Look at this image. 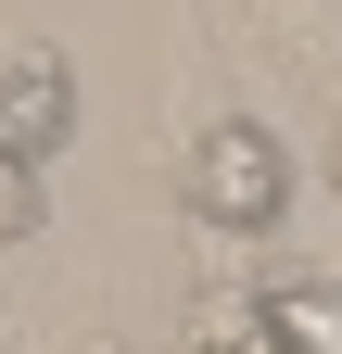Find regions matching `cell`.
Instances as JSON below:
<instances>
[{"label": "cell", "instance_id": "cell-4", "mask_svg": "<svg viewBox=\"0 0 342 354\" xmlns=\"http://www.w3.org/2000/svg\"><path fill=\"white\" fill-rule=\"evenodd\" d=\"M253 317L279 354H342V279H279V291H253Z\"/></svg>", "mask_w": 342, "mask_h": 354}, {"label": "cell", "instance_id": "cell-1", "mask_svg": "<svg viewBox=\"0 0 342 354\" xmlns=\"http://www.w3.org/2000/svg\"><path fill=\"white\" fill-rule=\"evenodd\" d=\"M178 203L216 241H267L279 215H291V152L267 140V114H216V127H203L190 165H178Z\"/></svg>", "mask_w": 342, "mask_h": 354}, {"label": "cell", "instance_id": "cell-2", "mask_svg": "<svg viewBox=\"0 0 342 354\" xmlns=\"http://www.w3.org/2000/svg\"><path fill=\"white\" fill-rule=\"evenodd\" d=\"M64 127H76V76H64V51H13V64H0V152L51 165Z\"/></svg>", "mask_w": 342, "mask_h": 354}, {"label": "cell", "instance_id": "cell-7", "mask_svg": "<svg viewBox=\"0 0 342 354\" xmlns=\"http://www.w3.org/2000/svg\"><path fill=\"white\" fill-rule=\"evenodd\" d=\"M330 190H342V114H330Z\"/></svg>", "mask_w": 342, "mask_h": 354}, {"label": "cell", "instance_id": "cell-6", "mask_svg": "<svg viewBox=\"0 0 342 354\" xmlns=\"http://www.w3.org/2000/svg\"><path fill=\"white\" fill-rule=\"evenodd\" d=\"M190 354H279V342H267V317H253V304H203Z\"/></svg>", "mask_w": 342, "mask_h": 354}, {"label": "cell", "instance_id": "cell-3", "mask_svg": "<svg viewBox=\"0 0 342 354\" xmlns=\"http://www.w3.org/2000/svg\"><path fill=\"white\" fill-rule=\"evenodd\" d=\"M241 13H253V38H267L305 88L342 102V0H241Z\"/></svg>", "mask_w": 342, "mask_h": 354}, {"label": "cell", "instance_id": "cell-5", "mask_svg": "<svg viewBox=\"0 0 342 354\" xmlns=\"http://www.w3.org/2000/svg\"><path fill=\"white\" fill-rule=\"evenodd\" d=\"M38 215H51V165H26V152H0V241H26Z\"/></svg>", "mask_w": 342, "mask_h": 354}]
</instances>
